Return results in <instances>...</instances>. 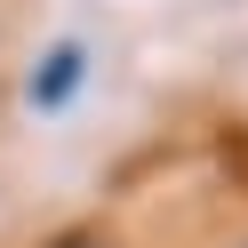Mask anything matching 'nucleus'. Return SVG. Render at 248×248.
<instances>
[{
	"instance_id": "f257e3e1",
	"label": "nucleus",
	"mask_w": 248,
	"mask_h": 248,
	"mask_svg": "<svg viewBox=\"0 0 248 248\" xmlns=\"http://www.w3.org/2000/svg\"><path fill=\"white\" fill-rule=\"evenodd\" d=\"M72 88H80V48H56V56H48V72L32 80V104H64Z\"/></svg>"
}]
</instances>
